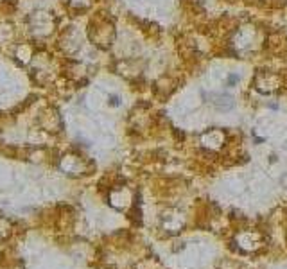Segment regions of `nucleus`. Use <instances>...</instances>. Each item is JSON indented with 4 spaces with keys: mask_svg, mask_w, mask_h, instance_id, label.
I'll use <instances>...</instances> for the list:
<instances>
[{
    "mask_svg": "<svg viewBox=\"0 0 287 269\" xmlns=\"http://www.w3.org/2000/svg\"><path fill=\"white\" fill-rule=\"evenodd\" d=\"M267 36L264 31L255 24H242L235 27L230 33V47L232 51L239 56H251L255 52L262 51V47L266 45Z\"/></svg>",
    "mask_w": 287,
    "mask_h": 269,
    "instance_id": "nucleus-1",
    "label": "nucleus"
},
{
    "mask_svg": "<svg viewBox=\"0 0 287 269\" xmlns=\"http://www.w3.org/2000/svg\"><path fill=\"white\" fill-rule=\"evenodd\" d=\"M285 86V77L282 72L276 70H258L253 77V88L258 93L269 95V93H276Z\"/></svg>",
    "mask_w": 287,
    "mask_h": 269,
    "instance_id": "nucleus-2",
    "label": "nucleus"
},
{
    "mask_svg": "<svg viewBox=\"0 0 287 269\" xmlns=\"http://www.w3.org/2000/svg\"><path fill=\"white\" fill-rule=\"evenodd\" d=\"M199 144H201V148L205 149V151L217 153V151H221V149L226 148L228 137H226V133H224L223 129L212 127V129L205 131V133L199 137Z\"/></svg>",
    "mask_w": 287,
    "mask_h": 269,
    "instance_id": "nucleus-3",
    "label": "nucleus"
},
{
    "mask_svg": "<svg viewBox=\"0 0 287 269\" xmlns=\"http://www.w3.org/2000/svg\"><path fill=\"white\" fill-rule=\"evenodd\" d=\"M237 244L241 246L242 249H248V251H253V249L258 248V244H260V237L255 233V231L248 230V231H242L237 235Z\"/></svg>",
    "mask_w": 287,
    "mask_h": 269,
    "instance_id": "nucleus-4",
    "label": "nucleus"
},
{
    "mask_svg": "<svg viewBox=\"0 0 287 269\" xmlns=\"http://www.w3.org/2000/svg\"><path fill=\"white\" fill-rule=\"evenodd\" d=\"M210 102L219 109V111H230L233 108V97L228 93H212L210 95Z\"/></svg>",
    "mask_w": 287,
    "mask_h": 269,
    "instance_id": "nucleus-5",
    "label": "nucleus"
},
{
    "mask_svg": "<svg viewBox=\"0 0 287 269\" xmlns=\"http://www.w3.org/2000/svg\"><path fill=\"white\" fill-rule=\"evenodd\" d=\"M249 2L255 6H260V8H271V6H276L278 0H249Z\"/></svg>",
    "mask_w": 287,
    "mask_h": 269,
    "instance_id": "nucleus-6",
    "label": "nucleus"
},
{
    "mask_svg": "<svg viewBox=\"0 0 287 269\" xmlns=\"http://www.w3.org/2000/svg\"><path fill=\"white\" fill-rule=\"evenodd\" d=\"M237 83H239V76H237V74H232V76L228 77V86H235Z\"/></svg>",
    "mask_w": 287,
    "mask_h": 269,
    "instance_id": "nucleus-7",
    "label": "nucleus"
},
{
    "mask_svg": "<svg viewBox=\"0 0 287 269\" xmlns=\"http://www.w3.org/2000/svg\"><path fill=\"white\" fill-rule=\"evenodd\" d=\"M282 185H283V187H287V174L282 178Z\"/></svg>",
    "mask_w": 287,
    "mask_h": 269,
    "instance_id": "nucleus-8",
    "label": "nucleus"
}]
</instances>
